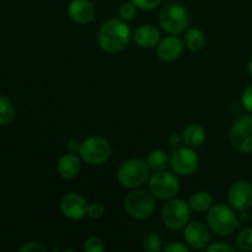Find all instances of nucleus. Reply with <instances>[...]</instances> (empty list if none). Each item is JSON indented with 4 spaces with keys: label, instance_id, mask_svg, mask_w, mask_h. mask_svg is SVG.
Returning <instances> with one entry per match:
<instances>
[{
    "label": "nucleus",
    "instance_id": "obj_1",
    "mask_svg": "<svg viewBox=\"0 0 252 252\" xmlns=\"http://www.w3.org/2000/svg\"><path fill=\"white\" fill-rule=\"evenodd\" d=\"M132 38V31L122 19H110L100 26L97 43L103 52L116 54L122 52Z\"/></svg>",
    "mask_w": 252,
    "mask_h": 252
},
{
    "label": "nucleus",
    "instance_id": "obj_2",
    "mask_svg": "<svg viewBox=\"0 0 252 252\" xmlns=\"http://www.w3.org/2000/svg\"><path fill=\"white\" fill-rule=\"evenodd\" d=\"M116 177L118 184L125 189H140L149 181L150 167L143 159H128L118 166Z\"/></svg>",
    "mask_w": 252,
    "mask_h": 252
},
{
    "label": "nucleus",
    "instance_id": "obj_3",
    "mask_svg": "<svg viewBox=\"0 0 252 252\" xmlns=\"http://www.w3.org/2000/svg\"><path fill=\"white\" fill-rule=\"evenodd\" d=\"M207 224L216 235L228 236L239 228V218L230 206L218 203L207 212Z\"/></svg>",
    "mask_w": 252,
    "mask_h": 252
},
{
    "label": "nucleus",
    "instance_id": "obj_4",
    "mask_svg": "<svg viewBox=\"0 0 252 252\" xmlns=\"http://www.w3.org/2000/svg\"><path fill=\"white\" fill-rule=\"evenodd\" d=\"M112 155V147L106 138L94 135L81 142L79 157L84 162L91 166L105 164Z\"/></svg>",
    "mask_w": 252,
    "mask_h": 252
},
{
    "label": "nucleus",
    "instance_id": "obj_5",
    "mask_svg": "<svg viewBox=\"0 0 252 252\" xmlns=\"http://www.w3.org/2000/svg\"><path fill=\"white\" fill-rule=\"evenodd\" d=\"M161 29L169 34L184 33L189 25V14L184 5L179 2H170L159 15Z\"/></svg>",
    "mask_w": 252,
    "mask_h": 252
},
{
    "label": "nucleus",
    "instance_id": "obj_6",
    "mask_svg": "<svg viewBox=\"0 0 252 252\" xmlns=\"http://www.w3.org/2000/svg\"><path fill=\"white\" fill-rule=\"evenodd\" d=\"M191 208L189 202L181 198H171L166 202L161 211V220L170 230H181L189 224Z\"/></svg>",
    "mask_w": 252,
    "mask_h": 252
},
{
    "label": "nucleus",
    "instance_id": "obj_7",
    "mask_svg": "<svg viewBox=\"0 0 252 252\" xmlns=\"http://www.w3.org/2000/svg\"><path fill=\"white\" fill-rule=\"evenodd\" d=\"M125 209L134 219H147L155 211V197L150 191L135 189L125 199Z\"/></svg>",
    "mask_w": 252,
    "mask_h": 252
},
{
    "label": "nucleus",
    "instance_id": "obj_8",
    "mask_svg": "<svg viewBox=\"0 0 252 252\" xmlns=\"http://www.w3.org/2000/svg\"><path fill=\"white\" fill-rule=\"evenodd\" d=\"M149 191L157 199L169 201L176 197L180 191V181L172 172L162 170L155 171L148 181Z\"/></svg>",
    "mask_w": 252,
    "mask_h": 252
},
{
    "label": "nucleus",
    "instance_id": "obj_9",
    "mask_svg": "<svg viewBox=\"0 0 252 252\" xmlns=\"http://www.w3.org/2000/svg\"><path fill=\"white\" fill-rule=\"evenodd\" d=\"M170 165L175 174L180 176H191L199 166V158L194 152V148L179 147L172 150L170 155Z\"/></svg>",
    "mask_w": 252,
    "mask_h": 252
},
{
    "label": "nucleus",
    "instance_id": "obj_10",
    "mask_svg": "<svg viewBox=\"0 0 252 252\" xmlns=\"http://www.w3.org/2000/svg\"><path fill=\"white\" fill-rule=\"evenodd\" d=\"M229 139L234 149L245 154L252 153V116H244L233 123Z\"/></svg>",
    "mask_w": 252,
    "mask_h": 252
},
{
    "label": "nucleus",
    "instance_id": "obj_11",
    "mask_svg": "<svg viewBox=\"0 0 252 252\" xmlns=\"http://www.w3.org/2000/svg\"><path fill=\"white\" fill-rule=\"evenodd\" d=\"M226 199L234 211H249L252 207V184L248 180L234 182L228 189Z\"/></svg>",
    "mask_w": 252,
    "mask_h": 252
},
{
    "label": "nucleus",
    "instance_id": "obj_12",
    "mask_svg": "<svg viewBox=\"0 0 252 252\" xmlns=\"http://www.w3.org/2000/svg\"><path fill=\"white\" fill-rule=\"evenodd\" d=\"M211 229L201 221H192L184 228V239L186 245L193 250H202L209 245Z\"/></svg>",
    "mask_w": 252,
    "mask_h": 252
},
{
    "label": "nucleus",
    "instance_id": "obj_13",
    "mask_svg": "<svg viewBox=\"0 0 252 252\" xmlns=\"http://www.w3.org/2000/svg\"><path fill=\"white\" fill-rule=\"evenodd\" d=\"M88 202L76 192L66 193L61 201V211L70 220H80L88 213Z\"/></svg>",
    "mask_w": 252,
    "mask_h": 252
},
{
    "label": "nucleus",
    "instance_id": "obj_14",
    "mask_svg": "<svg viewBox=\"0 0 252 252\" xmlns=\"http://www.w3.org/2000/svg\"><path fill=\"white\" fill-rule=\"evenodd\" d=\"M185 43L176 34H170L160 39L157 46V54L162 62H174L181 57Z\"/></svg>",
    "mask_w": 252,
    "mask_h": 252
},
{
    "label": "nucleus",
    "instance_id": "obj_15",
    "mask_svg": "<svg viewBox=\"0 0 252 252\" xmlns=\"http://www.w3.org/2000/svg\"><path fill=\"white\" fill-rule=\"evenodd\" d=\"M68 15L75 24L88 25L95 19V5L90 0H71L68 5Z\"/></svg>",
    "mask_w": 252,
    "mask_h": 252
},
{
    "label": "nucleus",
    "instance_id": "obj_16",
    "mask_svg": "<svg viewBox=\"0 0 252 252\" xmlns=\"http://www.w3.org/2000/svg\"><path fill=\"white\" fill-rule=\"evenodd\" d=\"M133 39L140 48L150 49L158 46L161 39L160 31L153 25H142L132 34Z\"/></svg>",
    "mask_w": 252,
    "mask_h": 252
},
{
    "label": "nucleus",
    "instance_id": "obj_17",
    "mask_svg": "<svg viewBox=\"0 0 252 252\" xmlns=\"http://www.w3.org/2000/svg\"><path fill=\"white\" fill-rule=\"evenodd\" d=\"M81 169V158L75 153L69 152L68 154L62 155L57 164L58 175L64 180H71L76 177Z\"/></svg>",
    "mask_w": 252,
    "mask_h": 252
},
{
    "label": "nucleus",
    "instance_id": "obj_18",
    "mask_svg": "<svg viewBox=\"0 0 252 252\" xmlns=\"http://www.w3.org/2000/svg\"><path fill=\"white\" fill-rule=\"evenodd\" d=\"M182 142L185 145L191 148H198L206 142L207 132L201 125L191 123L182 130Z\"/></svg>",
    "mask_w": 252,
    "mask_h": 252
},
{
    "label": "nucleus",
    "instance_id": "obj_19",
    "mask_svg": "<svg viewBox=\"0 0 252 252\" xmlns=\"http://www.w3.org/2000/svg\"><path fill=\"white\" fill-rule=\"evenodd\" d=\"M191 211L196 213H206L213 206V197L207 191H198L191 196L189 201Z\"/></svg>",
    "mask_w": 252,
    "mask_h": 252
},
{
    "label": "nucleus",
    "instance_id": "obj_20",
    "mask_svg": "<svg viewBox=\"0 0 252 252\" xmlns=\"http://www.w3.org/2000/svg\"><path fill=\"white\" fill-rule=\"evenodd\" d=\"M185 46L187 49L192 52L201 51L204 46H206V34L202 30L193 27V29H189L186 31L185 34Z\"/></svg>",
    "mask_w": 252,
    "mask_h": 252
},
{
    "label": "nucleus",
    "instance_id": "obj_21",
    "mask_svg": "<svg viewBox=\"0 0 252 252\" xmlns=\"http://www.w3.org/2000/svg\"><path fill=\"white\" fill-rule=\"evenodd\" d=\"M147 162L149 165L150 170H153V171H162V170H166L167 166L170 165V157L162 149L153 150L148 155Z\"/></svg>",
    "mask_w": 252,
    "mask_h": 252
},
{
    "label": "nucleus",
    "instance_id": "obj_22",
    "mask_svg": "<svg viewBox=\"0 0 252 252\" xmlns=\"http://www.w3.org/2000/svg\"><path fill=\"white\" fill-rule=\"evenodd\" d=\"M15 106L5 96H0V127L9 126L15 120Z\"/></svg>",
    "mask_w": 252,
    "mask_h": 252
},
{
    "label": "nucleus",
    "instance_id": "obj_23",
    "mask_svg": "<svg viewBox=\"0 0 252 252\" xmlns=\"http://www.w3.org/2000/svg\"><path fill=\"white\" fill-rule=\"evenodd\" d=\"M236 248L241 251H252V228H245L236 235Z\"/></svg>",
    "mask_w": 252,
    "mask_h": 252
},
{
    "label": "nucleus",
    "instance_id": "obj_24",
    "mask_svg": "<svg viewBox=\"0 0 252 252\" xmlns=\"http://www.w3.org/2000/svg\"><path fill=\"white\" fill-rule=\"evenodd\" d=\"M143 250L145 252L162 251V241L158 234H148L143 239Z\"/></svg>",
    "mask_w": 252,
    "mask_h": 252
},
{
    "label": "nucleus",
    "instance_id": "obj_25",
    "mask_svg": "<svg viewBox=\"0 0 252 252\" xmlns=\"http://www.w3.org/2000/svg\"><path fill=\"white\" fill-rule=\"evenodd\" d=\"M137 9L138 7L132 1L123 2L120 6V9H118V16L126 22L132 21L135 17V15H137Z\"/></svg>",
    "mask_w": 252,
    "mask_h": 252
},
{
    "label": "nucleus",
    "instance_id": "obj_26",
    "mask_svg": "<svg viewBox=\"0 0 252 252\" xmlns=\"http://www.w3.org/2000/svg\"><path fill=\"white\" fill-rule=\"evenodd\" d=\"M106 246L102 239L97 236H91L84 243V251L85 252H103Z\"/></svg>",
    "mask_w": 252,
    "mask_h": 252
},
{
    "label": "nucleus",
    "instance_id": "obj_27",
    "mask_svg": "<svg viewBox=\"0 0 252 252\" xmlns=\"http://www.w3.org/2000/svg\"><path fill=\"white\" fill-rule=\"evenodd\" d=\"M138 9L144 10V11H152L158 6H160L162 0H130Z\"/></svg>",
    "mask_w": 252,
    "mask_h": 252
},
{
    "label": "nucleus",
    "instance_id": "obj_28",
    "mask_svg": "<svg viewBox=\"0 0 252 252\" xmlns=\"http://www.w3.org/2000/svg\"><path fill=\"white\" fill-rule=\"evenodd\" d=\"M105 214V207L103 204L98 203V202H93L88 206V213L86 216L90 217L91 219H100L102 218Z\"/></svg>",
    "mask_w": 252,
    "mask_h": 252
},
{
    "label": "nucleus",
    "instance_id": "obj_29",
    "mask_svg": "<svg viewBox=\"0 0 252 252\" xmlns=\"http://www.w3.org/2000/svg\"><path fill=\"white\" fill-rule=\"evenodd\" d=\"M206 251L208 252H233L235 251V248L224 241H216V243L209 244L206 248Z\"/></svg>",
    "mask_w": 252,
    "mask_h": 252
},
{
    "label": "nucleus",
    "instance_id": "obj_30",
    "mask_svg": "<svg viewBox=\"0 0 252 252\" xmlns=\"http://www.w3.org/2000/svg\"><path fill=\"white\" fill-rule=\"evenodd\" d=\"M241 105L248 112H252V85H249L241 95Z\"/></svg>",
    "mask_w": 252,
    "mask_h": 252
},
{
    "label": "nucleus",
    "instance_id": "obj_31",
    "mask_svg": "<svg viewBox=\"0 0 252 252\" xmlns=\"http://www.w3.org/2000/svg\"><path fill=\"white\" fill-rule=\"evenodd\" d=\"M20 252H44L47 251V248L41 243H37V241H30L26 243L25 245H22L19 249Z\"/></svg>",
    "mask_w": 252,
    "mask_h": 252
},
{
    "label": "nucleus",
    "instance_id": "obj_32",
    "mask_svg": "<svg viewBox=\"0 0 252 252\" xmlns=\"http://www.w3.org/2000/svg\"><path fill=\"white\" fill-rule=\"evenodd\" d=\"M164 252H189V248L184 243H180V241H171L170 244H167L166 246L162 248Z\"/></svg>",
    "mask_w": 252,
    "mask_h": 252
},
{
    "label": "nucleus",
    "instance_id": "obj_33",
    "mask_svg": "<svg viewBox=\"0 0 252 252\" xmlns=\"http://www.w3.org/2000/svg\"><path fill=\"white\" fill-rule=\"evenodd\" d=\"M167 142H169L170 147H172L175 149V148H179L181 147V144L184 142H182V135L179 134V133H171V134L169 135V139H167Z\"/></svg>",
    "mask_w": 252,
    "mask_h": 252
},
{
    "label": "nucleus",
    "instance_id": "obj_34",
    "mask_svg": "<svg viewBox=\"0 0 252 252\" xmlns=\"http://www.w3.org/2000/svg\"><path fill=\"white\" fill-rule=\"evenodd\" d=\"M80 145H81V142H79L78 139H69L68 143H66V148H68L69 152L71 153H79V150H80Z\"/></svg>",
    "mask_w": 252,
    "mask_h": 252
},
{
    "label": "nucleus",
    "instance_id": "obj_35",
    "mask_svg": "<svg viewBox=\"0 0 252 252\" xmlns=\"http://www.w3.org/2000/svg\"><path fill=\"white\" fill-rule=\"evenodd\" d=\"M248 70H249V74H250V76L252 78V59L250 61V63H249Z\"/></svg>",
    "mask_w": 252,
    "mask_h": 252
},
{
    "label": "nucleus",
    "instance_id": "obj_36",
    "mask_svg": "<svg viewBox=\"0 0 252 252\" xmlns=\"http://www.w3.org/2000/svg\"><path fill=\"white\" fill-rule=\"evenodd\" d=\"M251 221H252V217H251Z\"/></svg>",
    "mask_w": 252,
    "mask_h": 252
}]
</instances>
